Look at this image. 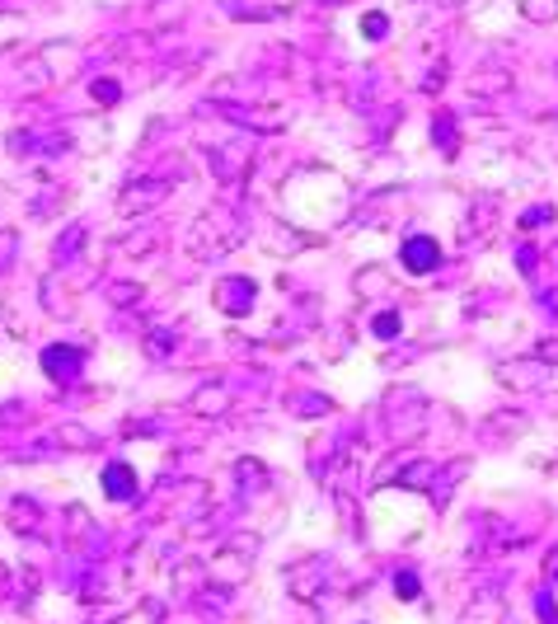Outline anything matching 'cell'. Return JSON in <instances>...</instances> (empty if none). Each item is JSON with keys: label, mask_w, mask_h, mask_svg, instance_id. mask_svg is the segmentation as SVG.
I'll list each match as a JSON object with an SVG mask.
<instances>
[{"label": "cell", "mask_w": 558, "mask_h": 624, "mask_svg": "<svg viewBox=\"0 0 558 624\" xmlns=\"http://www.w3.org/2000/svg\"><path fill=\"white\" fill-rule=\"evenodd\" d=\"M104 484H109V493H113V498H127V493L137 488V474H132L127 465H109V474H104Z\"/></svg>", "instance_id": "cell-1"}, {"label": "cell", "mask_w": 558, "mask_h": 624, "mask_svg": "<svg viewBox=\"0 0 558 624\" xmlns=\"http://www.w3.org/2000/svg\"><path fill=\"white\" fill-rule=\"evenodd\" d=\"M43 366H47V371H76V366H80V352H76V347H47V352H43Z\"/></svg>", "instance_id": "cell-2"}, {"label": "cell", "mask_w": 558, "mask_h": 624, "mask_svg": "<svg viewBox=\"0 0 558 624\" xmlns=\"http://www.w3.org/2000/svg\"><path fill=\"white\" fill-rule=\"evenodd\" d=\"M403 258H408V268H413V272H422V268L436 263V244H427V240H413V244L403 249Z\"/></svg>", "instance_id": "cell-3"}, {"label": "cell", "mask_w": 558, "mask_h": 624, "mask_svg": "<svg viewBox=\"0 0 558 624\" xmlns=\"http://www.w3.org/2000/svg\"><path fill=\"white\" fill-rule=\"evenodd\" d=\"M94 94H99L104 104H113V99H118V85H113V80H104V85H99V90H94Z\"/></svg>", "instance_id": "cell-4"}]
</instances>
